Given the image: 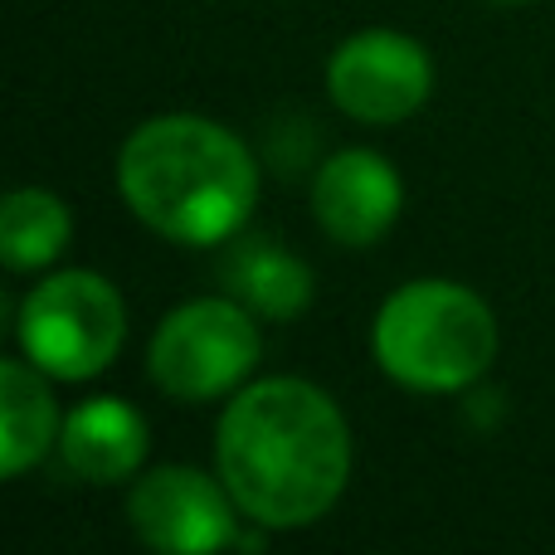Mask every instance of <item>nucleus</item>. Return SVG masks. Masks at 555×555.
<instances>
[{"mask_svg":"<svg viewBox=\"0 0 555 555\" xmlns=\"http://www.w3.org/2000/svg\"><path fill=\"white\" fill-rule=\"evenodd\" d=\"M215 463L263 531H297L322 521L351 482V429L322 385L273 375L234 390L215 429Z\"/></svg>","mask_w":555,"mask_h":555,"instance_id":"nucleus-1","label":"nucleus"},{"mask_svg":"<svg viewBox=\"0 0 555 555\" xmlns=\"http://www.w3.org/2000/svg\"><path fill=\"white\" fill-rule=\"evenodd\" d=\"M117 191L171 244H224L259 205V162L224 122L162 113L132 127L117 152Z\"/></svg>","mask_w":555,"mask_h":555,"instance_id":"nucleus-2","label":"nucleus"},{"mask_svg":"<svg viewBox=\"0 0 555 555\" xmlns=\"http://www.w3.org/2000/svg\"><path fill=\"white\" fill-rule=\"evenodd\" d=\"M498 317L453 278H414L380 302L371 326L375 365L420 395H459L498 361Z\"/></svg>","mask_w":555,"mask_h":555,"instance_id":"nucleus-3","label":"nucleus"},{"mask_svg":"<svg viewBox=\"0 0 555 555\" xmlns=\"http://www.w3.org/2000/svg\"><path fill=\"white\" fill-rule=\"evenodd\" d=\"M20 346L54 380H93L127 341V302L103 273L64 269L20 302Z\"/></svg>","mask_w":555,"mask_h":555,"instance_id":"nucleus-4","label":"nucleus"},{"mask_svg":"<svg viewBox=\"0 0 555 555\" xmlns=\"http://www.w3.org/2000/svg\"><path fill=\"white\" fill-rule=\"evenodd\" d=\"M259 356V317L240 297H195L166 312V322L156 326L146 346V375L171 400L205 404L244 390Z\"/></svg>","mask_w":555,"mask_h":555,"instance_id":"nucleus-5","label":"nucleus"},{"mask_svg":"<svg viewBox=\"0 0 555 555\" xmlns=\"http://www.w3.org/2000/svg\"><path fill=\"white\" fill-rule=\"evenodd\" d=\"M240 502L230 498L224 478L191 468V463H162L137 473L127 521L146 551L166 555H210L240 546Z\"/></svg>","mask_w":555,"mask_h":555,"instance_id":"nucleus-6","label":"nucleus"},{"mask_svg":"<svg viewBox=\"0 0 555 555\" xmlns=\"http://www.w3.org/2000/svg\"><path fill=\"white\" fill-rule=\"evenodd\" d=\"M326 93L351 122L395 127L429 103L434 59L414 35L361 29L336 44L332 64H326Z\"/></svg>","mask_w":555,"mask_h":555,"instance_id":"nucleus-7","label":"nucleus"},{"mask_svg":"<svg viewBox=\"0 0 555 555\" xmlns=\"http://www.w3.org/2000/svg\"><path fill=\"white\" fill-rule=\"evenodd\" d=\"M404 210V181L380 152L346 146L312 176V215L341 249H371L395 230Z\"/></svg>","mask_w":555,"mask_h":555,"instance_id":"nucleus-8","label":"nucleus"},{"mask_svg":"<svg viewBox=\"0 0 555 555\" xmlns=\"http://www.w3.org/2000/svg\"><path fill=\"white\" fill-rule=\"evenodd\" d=\"M152 449L142 410H132L117 395H93L78 410L64 414L59 429V459L74 478L93 482V488H117V482L137 478Z\"/></svg>","mask_w":555,"mask_h":555,"instance_id":"nucleus-9","label":"nucleus"},{"mask_svg":"<svg viewBox=\"0 0 555 555\" xmlns=\"http://www.w3.org/2000/svg\"><path fill=\"white\" fill-rule=\"evenodd\" d=\"M220 278L224 293L240 297L259 322H293L317 297L312 269L293 249H283L278 240H263V234H249V240L234 234L230 254L220 263Z\"/></svg>","mask_w":555,"mask_h":555,"instance_id":"nucleus-10","label":"nucleus"},{"mask_svg":"<svg viewBox=\"0 0 555 555\" xmlns=\"http://www.w3.org/2000/svg\"><path fill=\"white\" fill-rule=\"evenodd\" d=\"M54 375H44L29 356L0 361V468L5 478L29 473L49 449H59V404L49 390Z\"/></svg>","mask_w":555,"mask_h":555,"instance_id":"nucleus-11","label":"nucleus"},{"mask_svg":"<svg viewBox=\"0 0 555 555\" xmlns=\"http://www.w3.org/2000/svg\"><path fill=\"white\" fill-rule=\"evenodd\" d=\"M74 215L54 191L20 185L0 205V259L10 273H39L68 249Z\"/></svg>","mask_w":555,"mask_h":555,"instance_id":"nucleus-12","label":"nucleus"},{"mask_svg":"<svg viewBox=\"0 0 555 555\" xmlns=\"http://www.w3.org/2000/svg\"><path fill=\"white\" fill-rule=\"evenodd\" d=\"M492 5H531V0H492Z\"/></svg>","mask_w":555,"mask_h":555,"instance_id":"nucleus-13","label":"nucleus"}]
</instances>
